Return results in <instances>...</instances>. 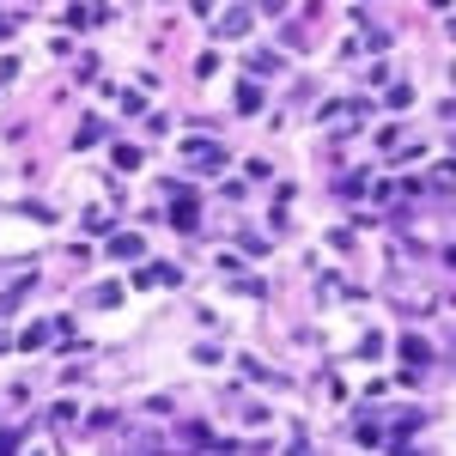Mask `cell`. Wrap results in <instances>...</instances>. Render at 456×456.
<instances>
[{"instance_id":"1","label":"cell","mask_w":456,"mask_h":456,"mask_svg":"<svg viewBox=\"0 0 456 456\" xmlns=\"http://www.w3.org/2000/svg\"><path fill=\"white\" fill-rule=\"evenodd\" d=\"M189 165L213 177V170H226V152H219V146H195V140H189Z\"/></svg>"},{"instance_id":"2","label":"cell","mask_w":456,"mask_h":456,"mask_svg":"<svg viewBox=\"0 0 456 456\" xmlns=\"http://www.w3.org/2000/svg\"><path fill=\"white\" fill-rule=\"evenodd\" d=\"M170 213H177V226H182V231H195V201H177Z\"/></svg>"}]
</instances>
